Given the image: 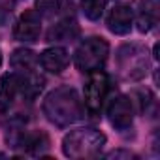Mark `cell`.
<instances>
[{
  "label": "cell",
  "mask_w": 160,
  "mask_h": 160,
  "mask_svg": "<svg viewBox=\"0 0 160 160\" xmlns=\"http://www.w3.org/2000/svg\"><path fill=\"white\" fill-rule=\"evenodd\" d=\"M43 111H45L47 119L51 122H55L57 126H70L77 119H81L83 106L73 89L60 87L45 98Z\"/></svg>",
  "instance_id": "obj_1"
},
{
  "label": "cell",
  "mask_w": 160,
  "mask_h": 160,
  "mask_svg": "<svg viewBox=\"0 0 160 160\" xmlns=\"http://www.w3.org/2000/svg\"><path fill=\"white\" fill-rule=\"evenodd\" d=\"M106 145V136L94 128H79L64 138V154L70 158L96 156Z\"/></svg>",
  "instance_id": "obj_2"
},
{
  "label": "cell",
  "mask_w": 160,
  "mask_h": 160,
  "mask_svg": "<svg viewBox=\"0 0 160 160\" xmlns=\"http://www.w3.org/2000/svg\"><path fill=\"white\" fill-rule=\"evenodd\" d=\"M108 53H109V45L104 38H87L77 47L73 62H75L77 70L91 73L94 70L104 68V64L108 60Z\"/></svg>",
  "instance_id": "obj_3"
},
{
  "label": "cell",
  "mask_w": 160,
  "mask_h": 160,
  "mask_svg": "<svg viewBox=\"0 0 160 160\" xmlns=\"http://www.w3.org/2000/svg\"><path fill=\"white\" fill-rule=\"evenodd\" d=\"M109 92V79L102 70L91 72L85 83V106L91 113H98Z\"/></svg>",
  "instance_id": "obj_4"
},
{
  "label": "cell",
  "mask_w": 160,
  "mask_h": 160,
  "mask_svg": "<svg viewBox=\"0 0 160 160\" xmlns=\"http://www.w3.org/2000/svg\"><path fill=\"white\" fill-rule=\"evenodd\" d=\"M40 30H42V15L38 10H28L25 12L15 27H13V36L19 42H36L40 38Z\"/></svg>",
  "instance_id": "obj_5"
},
{
  "label": "cell",
  "mask_w": 160,
  "mask_h": 160,
  "mask_svg": "<svg viewBox=\"0 0 160 160\" xmlns=\"http://www.w3.org/2000/svg\"><path fill=\"white\" fill-rule=\"evenodd\" d=\"M108 115H109V122L115 128H128L132 124V100L128 96H117L113 98V102L108 108Z\"/></svg>",
  "instance_id": "obj_6"
},
{
  "label": "cell",
  "mask_w": 160,
  "mask_h": 160,
  "mask_svg": "<svg viewBox=\"0 0 160 160\" xmlns=\"http://www.w3.org/2000/svg\"><path fill=\"white\" fill-rule=\"evenodd\" d=\"M132 21H134V13H132V8L126 4H117L108 13V28L119 36L130 32Z\"/></svg>",
  "instance_id": "obj_7"
},
{
  "label": "cell",
  "mask_w": 160,
  "mask_h": 160,
  "mask_svg": "<svg viewBox=\"0 0 160 160\" xmlns=\"http://www.w3.org/2000/svg\"><path fill=\"white\" fill-rule=\"evenodd\" d=\"M38 62L42 64L43 70H47L51 73H60L70 64V55L64 47H49L40 55Z\"/></svg>",
  "instance_id": "obj_8"
},
{
  "label": "cell",
  "mask_w": 160,
  "mask_h": 160,
  "mask_svg": "<svg viewBox=\"0 0 160 160\" xmlns=\"http://www.w3.org/2000/svg\"><path fill=\"white\" fill-rule=\"evenodd\" d=\"M23 91V75L21 73H6L0 79V102L4 106H10L17 94Z\"/></svg>",
  "instance_id": "obj_9"
},
{
  "label": "cell",
  "mask_w": 160,
  "mask_h": 160,
  "mask_svg": "<svg viewBox=\"0 0 160 160\" xmlns=\"http://www.w3.org/2000/svg\"><path fill=\"white\" fill-rule=\"evenodd\" d=\"M160 15V0H141L139 4V17H138V25L141 32L151 30Z\"/></svg>",
  "instance_id": "obj_10"
},
{
  "label": "cell",
  "mask_w": 160,
  "mask_h": 160,
  "mask_svg": "<svg viewBox=\"0 0 160 160\" xmlns=\"http://www.w3.org/2000/svg\"><path fill=\"white\" fill-rule=\"evenodd\" d=\"M79 34V27L75 23V19L72 17H66L62 21H58L51 30H49V40H57V42H68V40H73L75 36Z\"/></svg>",
  "instance_id": "obj_11"
},
{
  "label": "cell",
  "mask_w": 160,
  "mask_h": 160,
  "mask_svg": "<svg viewBox=\"0 0 160 160\" xmlns=\"http://www.w3.org/2000/svg\"><path fill=\"white\" fill-rule=\"evenodd\" d=\"M10 64L15 70H19V72L30 73L34 70V66L38 64V57L30 49H15L13 55H12V58H10Z\"/></svg>",
  "instance_id": "obj_12"
},
{
  "label": "cell",
  "mask_w": 160,
  "mask_h": 160,
  "mask_svg": "<svg viewBox=\"0 0 160 160\" xmlns=\"http://www.w3.org/2000/svg\"><path fill=\"white\" fill-rule=\"evenodd\" d=\"M25 145H27L28 151H32V152H40V154H42V149H45V147L49 145V139H47L45 134L38 132V134L25 136V138H23V147H25Z\"/></svg>",
  "instance_id": "obj_13"
},
{
  "label": "cell",
  "mask_w": 160,
  "mask_h": 160,
  "mask_svg": "<svg viewBox=\"0 0 160 160\" xmlns=\"http://www.w3.org/2000/svg\"><path fill=\"white\" fill-rule=\"evenodd\" d=\"M106 4H108V0H83V12L89 19L96 21L102 17L104 10H106Z\"/></svg>",
  "instance_id": "obj_14"
},
{
  "label": "cell",
  "mask_w": 160,
  "mask_h": 160,
  "mask_svg": "<svg viewBox=\"0 0 160 160\" xmlns=\"http://www.w3.org/2000/svg\"><path fill=\"white\" fill-rule=\"evenodd\" d=\"M62 0H36V8L40 13H55L60 8Z\"/></svg>",
  "instance_id": "obj_15"
},
{
  "label": "cell",
  "mask_w": 160,
  "mask_h": 160,
  "mask_svg": "<svg viewBox=\"0 0 160 160\" xmlns=\"http://www.w3.org/2000/svg\"><path fill=\"white\" fill-rule=\"evenodd\" d=\"M0 66H2V53H0Z\"/></svg>",
  "instance_id": "obj_16"
}]
</instances>
